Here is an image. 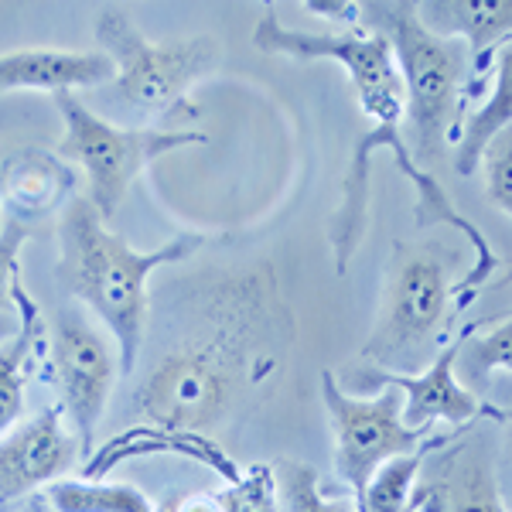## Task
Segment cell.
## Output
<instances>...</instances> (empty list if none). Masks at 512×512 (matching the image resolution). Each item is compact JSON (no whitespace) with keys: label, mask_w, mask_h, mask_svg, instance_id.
<instances>
[{"label":"cell","mask_w":512,"mask_h":512,"mask_svg":"<svg viewBox=\"0 0 512 512\" xmlns=\"http://www.w3.org/2000/svg\"><path fill=\"white\" fill-rule=\"evenodd\" d=\"M277 308L267 274H243L205 291L195 325L137 386L134 414L144 424L212 437L277 373Z\"/></svg>","instance_id":"1"},{"label":"cell","mask_w":512,"mask_h":512,"mask_svg":"<svg viewBox=\"0 0 512 512\" xmlns=\"http://www.w3.org/2000/svg\"><path fill=\"white\" fill-rule=\"evenodd\" d=\"M205 233H181L158 250L140 253L127 239L110 233L86 195H76L62 209L59 222V280L62 287L86 304L103 321L120 355V373L137 369L144 349L147 318H151V294L147 280L161 267H175L202 250Z\"/></svg>","instance_id":"2"},{"label":"cell","mask_w":512,"mask_h":512,"mask_svg":"<svg viewBox=\"0 0 512 512\" xmlns=\"http://www.w3.org/2000/svg\"><path fill=\"white\" fill-rule=\"evenodd\" d=\"M359 31L390 41L396 72L403 79V113H407V144L417 168L441 161V151L458 130L461 96L468 86V48L454 38H434L420 28L417 4L400 0H369L359 4Z\"/></svg>","instance_id":"3"},{"label":"cell","mask_w":512,"mask_h":512,"mask_svg":"<svg viewBox=\"0 0 512 512\" xmlns=\"http://www.w3.org/2000/svg\"><path fill=\"white\" fill-rule=\"evenodd\" d=\"M99 52L113 62L110 99L137 120H161L175 113L202 79L222 62V41L212 35L151 41L127 7L96 11Z\"/></svg>","instance_id":"4"},{"label":"cell","mask_w":512,"mask_h":512,"mask_svg":"<svg viewBox=\"0 0 512 512\" xmlns=\"http://www.w3.org/2000/svg\"><path fill=\"white\" fill-rule=\"evenodd\" d=\"M451 260L437 243L396 246L386 274L383 308L362 359L379 373L414 376L444 349L441 338L454 318Z\"/></svg>","instance_id":"5"},{"label":"cell","mask_w":512,"mask_h":512,"mask_svg":"<svg viewBox=\"0 0 512 512\" xmlns=\"http://www.w3.org/2000/svg\"><path fill=\"white\" fill-rule=\"evenodd\" d=\"M62 117L59 154L86 171V198L110 222L140 171L181 147L205 144L202 130H164V127H120L89 110L76 93H52Z\"/></svg>","instance_id":"6"},{"label":"cell","mask_w":512,"mask_h":512,"mask_svg":"<svg viewBox=\"0 0 512 512\" xmlns=\"http://www.w3.org/2000/svg\"><path fill=\"white\" fill-rule=\"evenodd\" d=\"M253 45L267 55H287V59L315 62L328 59L349 72L362 113L373 120V127H400L403 117V79L396 72L390 41L373 31H342V35H311L294 31L277 18L274 7H267L253 28Z\"/></svg>","instance_id":"7"},{"label":"cell","mask_w":512,"mask_h":512,"mask_svg":"<svg viewBox=\"0 0 512 512\" xmlns=\"http://www.w3.org/2000/svg\"><path fill=\"white\" fill-rule=\"evenodd\" d=\"M321 400L335 434V472L349 485L359 506L369 475L396 454H410L434 441V431L407 427L400 417V393L386 386L379 396H352L338 386L335 373H321Z\"/></svg>","instance_id":"8"},{"label":"cell","mask_w":512,"mask_h":512,"mask_svg":"<svg viewBox=\"0 0 512 512\" xmlns=\"http://www.w3.org/2000/svg\"><path fill=\"white\" fill-rule=\"evenodd\" d=\"M48 366L62 393L65 424L76 434L82 458H89L120 373L117 345L86 318L79 304H65L48 328Z\"/></svg>","instance_id":"9"},{"label":"cell","mask_w":512,"mask_h":512,"mask_svg":"<svg viewBox=\"0 0 512 512\" xmlns=\"http://www.w3.org/2000/svg\"><path fill=\"white\" fill-rule=\"evenodd\" d=\"M454 355H458V335L451 342H444V349L434 355L431 366L420 369L414 376H400V373H379V369H366L359 379L362 390H373V386H393L396 393H403L400 417L407 427L417 431H434L437 424H451V427H465L475 417H492V420H506L499 407L485 403L482 396L461 390V383L454 379Z\"/></svg>","instance_id":"10"},{"label":"cell","mask_w":512,"mask_h":512,"mask_svg":"<svg viewBox=\"0 0 512 512\" xmlns=\"http://www.w3.org/2000/svg\"><path fill=\"white\" fill-rule=\"evenodd\" d=\"M82 458L62 407H48L0 437V506L59 482Z\"/></svg>","instance_id":"11"},{"label":"cell","mask_w":512,"mask_h":512,"mask_svg":"<svg viewBox=\"0 0 512 512\" xmlns=\"http://www.w3.org/2000/svg\"><path fill=\"white\" fill-rule=\"evenodd\" d=\"M417 21L434 38H454L468 48V86L458 110L461 120L465 106L482 96L495 55L506 48L512 35V4L509 0H427L417 4Z\"/></svg>","instance_id":"12"},{"label":"cell","mask_w":512,"mask_h":512,"mask_svg":"<svg viewBox=\"0 0 512 512\" xmlns=\"http://www.w3.org/2000/svg\"><path fill=\"white\" fill-rule=\"evenodd\" d=\"M79 175L59 151L18 147L0 161V205L4 219L35 229L38 219L65 209L76 198Z\"/></svg>","instance_id":"13"},{"label":"cell","mask_w":512,"mask_h":512,"mask_svg":"<svg viewBox=\"0 0 512 512\" xmlns=\"http://www.w3.org/2000/svg\"><path fill=\"white\" fill-rule=\"evenodd\" d=\"M158 454H175V458L198 461L209 472H216L226 485L236 482L239 472H243L236 465V458H229V451L222 448L216 437L195 434V431H175V427H158V424H137L127 427V431H117L110 441L93 448V454L82 461V478H106L123 461L158 458Z\"/></svg>","instance_id":"14"},{"label":"cell","mask_w":512,"mask_h":512,"mask_svg":"<svg viewBox=\"0 0 512 512\" xmlns=\"http://www.w3.org/2000/svg\"><path fill=\"white\" fill-rule=\"evenodd\" d=\"M420 512H506L485 444L468 441L437 454L431 482L417 492Z\"/></svg>","instance_id":"15"},{"label":"cell","mask_w":512,"mask_h":512,"mask_svg":"<svg viewBox=\"0 0 512 512\" xmlns=\"http://www.w3.org/2000/svg\"><path fill=\"white\" fill-rule=\"evenodd\" d=\"M113 62L103 52H69V48H18L0 55V93H76L106 86Z\"/></svg>","instance_id":"16"},{"label":"cell","mask_w":512,"mask_h":512,"mask_svg":"<svg viewBox=\"0 0 512 512\" xmlns=\"http://www.w3.org/2000/svg\"><path fill=\"white\" fill-rule=\"evenodd\" d=\"M18 332L0 342V437L18 427L24 414V390L41 366H48V328L28 287L14 301Z\"/></svg>","instance_id":"17"},{"label":"cell","mask_w":512,"mask_h":512,"mask_svg":"<svg viewBox=\"0 0 512 512\" xmlns=\"http://www.w3.org/2000/svg\"><path fill=\"white\" fill-rule=\"evenodd\" d=\"M492 86L482 106L468 113V120L454 130V171L472 178L482 164V154L499 134L512 127V48H502L492 62Z\"/></svg>","instance_id":"18"},{"label":"cell","mask_w":512,"mask_h":512,"mask_svg":"<svg viewBox=\"0 0 512 512\" xmlns=\"http://www.w3.org/2000/svg\"><path fill=\"white\" fill-rule=\"evenodd\" d=\"M512 366V325L509 318H495L482 332V321L458 332V355H454V379L461 390L482 396L492 379H506Z\"/></svg>","instance_id":"19"},{"label":"cell","mask_w":512,"mask_h":512,"mask_svg":"<svg viewBox=\"0 0 512 512\" xmlns=\"http://www.w3.org/2000/svg\"><path fill=\"white\" fill-rule=\"evenodd\" d=\"M448 437H434L431 444L410 451V454H396V458L383 461L366 482L355 512H414L417 509V478L427 465V454L444 448Z\"/></svg>","instance_id":"20"},{"label":"cell","mask_w":512,"mask_h":512,"mask_svg":"<svg viewBox=\"0 0 512 512\" xmlns=\"http://www.w3.org/2000/svg\"><path fill=\"white\" fill-rule=\"evenodd\" d=\"M45 502L52 512H158L137 485L103 478H59L45 485Z\"/></svg>","instance_id":"21"},{"label":"cell","mask_w":512,"mask_h":512,"mask_svg":"<svg viewBox=\"0 0 512 512\" xmlns=\"http://www.w3.org/2000/svg\"><path fill=\"white\" fill-rule=\"evenodd\" d=\"M274 475L284 512H355L349 502L328 499L318 482V472L311 465H304V461H280Z\"/></svg>","instance_id":"22"},{"label":"cell","mask_w":512,"mask_h":512,"mask_svg":"<svg viewBox=\"0 0 512 512\" xmlns=\"http://www.w3.org/2000/svg\"><path fill=\"white\" fill-rule=\"evenodd\" d=\"M222 512H280L274 465H250L219 492Z\"/></svg>","instance_id":"23"},{"label":"cell","mask_w":512,"mask_h":512,"mask_svg":"<svg viewBox=\"0 0 512 512\" xmlns=\"http://www.w3.org/2000/svg\"><path fill=\"white\" fill-rule=\"evenodd\" d=\"M28 239H31V226L4 219V226H0V315H14V301L24 291L21 250Z\"/></svg>","instance_id":"24"},{"label":"cell","mask_w":512,"mask_h":512,"mask_svg":"<svg viewBox=\"0 0 512 512\" xmlns=\"http://www.w3.org/2000/svg\"><path fill=\"white\" fill-rule=\"evenodd\" d=\"M485 178V195L489 202L495 205L499 212L509 216V205H512V181H509V171H512V134H499L489 144V151L482 154V164H478Z\"/></svg>","instance_id":"25"},{"label":"cell","mask_w":512,"mask_h":512,"mask_svg":"<svg viewBox=\"0 0 512 512\" xmlns=\"http://www.w3.org/2000/svg\"><path fill=\"white\" fill-rule=\"evenodd\" d=\"M161 512H222V502H219V492H195V495H185V499L171 502V506Z\"/></svg>","instance_id":"26"},{"label":"cell","mask_w":512,"mask_h":512,"mask_svg":"<svg viewBox=\"0 0 512 512\" xmlns=\"http://www.w3.org/2000/svg\"><path fill=\"white\" fill-rule=\"evenodd\" d=\"M14 332H18V315H0V342H7Z\"/></svg>","instance_id":"27"},{"label":"cell","mask_w":512,"mask_h":512,"mask_svg":"<svg viewBox=\"0 0 512 512\" xmlns=\"http://www.w3.org/2000/svg\"><path fill=\"white\" fill-rule=\"evenodd\" d=\"M24 512H52V509H45V502H31V506L24 509Z\"/></svg>","instance_id":"28"},{"label":"cell","mask_w":512,"mask_h":512,"mask_svg":"<svg viewBox=\"0 0 512 512\" xmlns=\"http://www.w3.org/2000/svg\"><path fill=\"white\" fill-rule=\"evenodd\" d=\"M0 161H4V151H0ZM0 226H4V205H0Z\"/></svg>","instance_id":"29"},{"label":"cell","mask_w":512,"mask_h":512,"mask_svg":"<svg viewBox=\"0 0 512 512\" xmlns=\"http://www.w3.org/2000/svg\"><path fill=\"white\" fill-rule=\"evenodd\" d=\"M414 512H420V509H414Z\"/></svg>","instance_id":"30"},{"label":"cell","mask_w":512,"mask_h":512,"mask_svg":"<svg viewBox=\"0 0 512 512\" xmlns=\"http://www.w3.org/2000/svg\"><path fill=\"white\" fill-rule=\"evenodd\" d=\"M158 512H161V509H158Z\"/></svg>","instance_id":"31"}]
</instances>
